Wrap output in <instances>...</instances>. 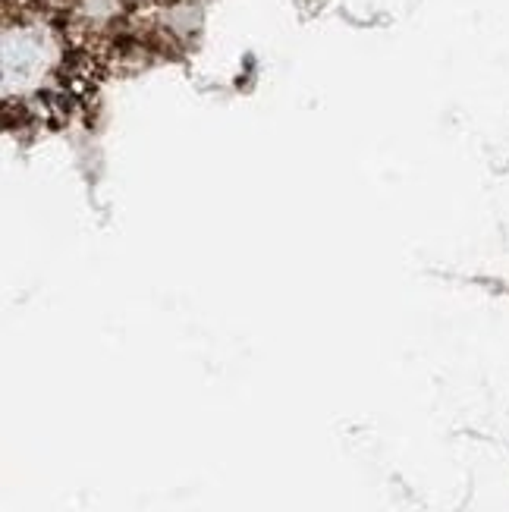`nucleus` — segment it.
Segmentation results:
<instances>
[{"label":"nucleus","mask_w":509,"mask_h":512,"mask_svg":"<svg viewBox=\"0 0 509 512\" xmlns=\"http://www.w3.org/2000/svg\"><path fill=\"white\" fill-rule=\"evenodd\" d=\"M54 63L51 38L38 26H16L4 32V88L13 95L38 85Z\"/></svg>","instance_id":"obj_1"}]
</instances>
